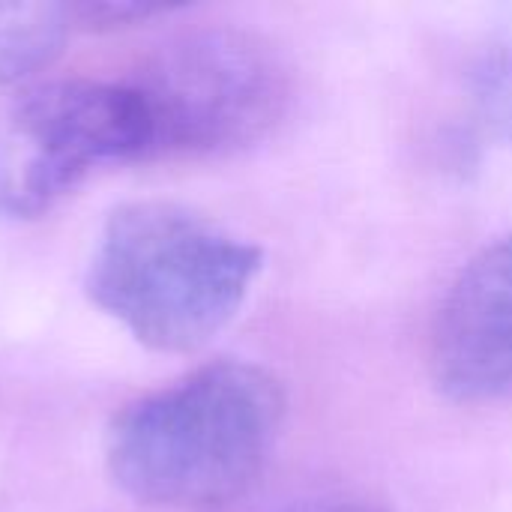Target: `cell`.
<instances>
[{"label": "cell", "mask_w": 512, "mask_h": 512, "mask_svg": "<svg viewBox=\"0 0 512 512\" xmlns=\"http://www.w3.org/2000/svg\"><path fill=\"white\" fill-rule=\"evenodd\" d=\"M285 408V390L264 366L204 363L111 417L108 480L147 507L225 510L264 474Z\"/></svg>", "instance_id": "6da1fadb"}, {"label": "cell", "mask_w": 512, "mask_h": 512, "mask_svg": "<svg viewBox=\"0 0 512 512\" xmlns=\"http://www.w3.org/2000/svg\"><path fill=\"white\" fill-rule=\"evenodd\" d=\"M264 252L177 201H126L99 231L84 291L156 354H195L243 309Z\"/></svg>", "instance_id": "7a4b0ae2"}, {"label": "cell", "mask_w": 512, "mask_h": 512, "mask_svg": "<svg viewBox=\"0 0 512 512\" xmlns=\"http://www.w3.org/2000/svg\"><path fill=\"white\" fill-rule=\"evenodd\" d=\"M147 123L144 162L234 156L294 105V69L261 33L204 27L162 42L126 81Z\"/></svg>", "instance_id": "3957f363"}, {"label": "cell", "mask_w": 512, "mask_h": 512, "mask_svg": "<svg viewBox=\"0 0 512 512\" xmlns=\"http://www.w3.org/2000/svg\"><path fill=\"white\" fill-rule=\"evenodd\" d=\"M144 159L147 123L126 81L27 84L0 123V213L39 219L99 168Z\"/></svg>", "instance_id": "277c9868"}, {"label": "cell", "mask_w": 512, "mask_h": 512, "mask_svg": "<svg viewBox=\"0 0 512 512\" xmlns=\"http://www.w3.org/2000/svg\"><path fill=\"white\" fill-rule=\"evenodd\" d=\"M429 366L453 402H512V231L453 279L432 324Z\"/></svg>", "instance_id": "5b68a950"}, {"label": "cell", "mask_w": 512, "mask_h": 512, "mask_svg": "<svg viewBox=\"0 0 512 512\" xmlns=\"http://www.w3.org/2000/svg\"><path fill=\"white\" fill-rule=\"evenodd\" d=\"M72 33L66 3H0V90L48 69Z\"/></svg>", "instance_id": "8992f818"}, {"label": "cell", "mask_w": 512, "mask_h": 512, "mask_svg": "<svg viewBox=\"0 0 512 512\" xmlns=\"http://www.w3.org/2000/svg\"><path fill=\"white\" fill-rule=\"evenodd\" d=\"M471 135L512 147V39H489L465 63Z\"/></svg>", "instance_id": "52a82bcc"}, {"label": "cell", "mask_w": 512, "mask_h": 512, "mask_svg": "<svg viewBox=\"0 0 512 512\" xmlns=\"http://www.w3.org/2000/svg\"><path fill=\"white\" fill-rule=\"evenodd\" d=\"M69 21L75 33H117L138 27L150 18L174 12V6H153V3H123V0H81L66 3Z\"/></svg>", "instance_id": "ba28073f"}, {"label": "cell", "mask_w": 512, "mask_h": 512, "mask_svg": "<svg viewBox=\"0 0 512 512\" xmlns=\"http://www.w3.org/2000/svg\"><path fill=\"white\" fill-rule=\"evenodd\" d=\"M231 512H390L387 504L363 489H312L303 492L297 498H285L276 504H261V507H249V510H231Z\"/></svg>", "instance_id": "9c48e42d"}]
</instances>
